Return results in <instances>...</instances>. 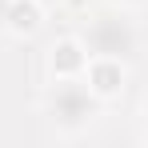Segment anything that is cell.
<instances>
[{
    "label": "cell",
    "mask_w": 148,
    "mask_h": 148,
    "mask_svg": "<svg viewBox=\"0 0 148 148\" xmlns=\"http://www.w3.org/2000/svg\"><path fill=\"white\" fill-rule=\"evenodd\" d=\"M124 80H128V64H124V60H88V64H84V84H88L100 100L120 96Z\"/></svg>",
    "instance_id": "obj_3"
},
{
    "label": "cell",
    "mask_w": 148,
    "mask_h": 148,
    "mask_svg": "<svg viewBox=\"0 0 148 148\" xmlns=\"http://www.w3.org/2000/svg\"><path fill=\"white\" fill-rule=\"evenodd\" d=\"M140 136L148 140V104H144V112H140Z\"/></svg>",
    "instance_id": "obj_7"
},
{
    "label": "cell",
    "mask_w": 148,
    "mask_h": 148,
    "mask_svg": "<svg viewBox=\"0 0 148 148\" xmlns=\"http://www.w3.org/2000/svg\"><path fill=\"white\" fill-rule=\"evenodd\" d=\"M40 24H44V0H8V24H4V32L28 40V36L40 32Z\"/></svg>",
    "instance_id": "obj_5"
},
{
    "label": "cell",
    "mask_w": 148,
    "mask_h": 148,
    "mask_svg": "<svg viewBox=\"0 0 148 148\" xmlns=\"http://www.w3.org/2000/svg\"><path fill=\"white\" fill-rule=\"evenodd\" d=\"M104 100L84 84V76H64V80H48L44 88V100H40V112L56 136L72 140V136H84L92 124H96Z\"/></svg>",
    "instance_id": "obj_1"
},
{
    "label": "cell",
    "mask_w": 148,
    "mask_h": 148,
    "mask_svg": "<svg viewBox=\"0 0 148 148\" xmlns=\"http://www.w3.org/2000/svg\"><path fill=\"white\" fill-rule=\"evenodd\" d=\"M112 4H116V8H128V12H132V8H144L148 0H112Z\"/></svg>",
    "instance_id": "obj_6"
},
{
    "label": "cell",
    "mask_w": 148,
    "mask_h": 148,
    "mask_svg": "<svg viewBox=\"0 0 148 148\" xmlns=\"http://www.w3.org/2000/svg\"><path fill=\"white\" fill-rule=\"evenodd\" d=\"M4 24H8V0H0V32H4Z\"/></svg>",
    "instance_id": "obj_8"
},
{
    "label": "cell",
    "mask_w": 148,
    "mask_h": 148,
    "mask_svg": "<svg viewBox=\"0 0 148 148\" xmlns=\"http://www.w3.org/2000/svg\"><path fill=\"white\" fill-rule=\"evenodd\" d=\"M80 44L88 52V60H132L140 52V28L128 16V8H100L88 16V24L80 32Z\"/></svg>",
    "instance_id": "obj_2"
},
{
    "label": "cell",
    "mask_w": 148,
    "mask_h": 148,
    "mask_svg": "<svg viewBox=\"0 0 148 148\" xmlns=\"http://www.w3.org/2000/svg\"><path fill=\"white\" fill-rule=\"evenodd\" d=\"M88 52L80 44V36H64L48 48V80H64V76H84Z\"/></svg>",
    "instance_id": "obj_4"
}]
</instances>
